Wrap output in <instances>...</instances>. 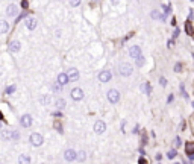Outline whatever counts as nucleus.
I'll return each mask as SVG.
<instances>
[{"mask_svg": "<svg viewBox=\"0 0 194 164\" xmlns=\"http://www.w3.org/2000/svg\"><path fill=\"white\" fill-rule=\"evenodd\" d=\"M132 71H134V67H132L129 62H121V64L118 65V73H120L121 76H130Z\"/></svg>", "mask_w": 194, "mask_h": 164, "instance_id": "f257e3e1", "label": "nucleus"}, {"mask_svg": "<svg viewBox=\"0 0 194 164\" xmlns=\"http://www.w3.org/2000/svg\"><path fill=\"white\" fill-rule=\"evenodd\" d=\"M29 141H31V144H32V146H35V147H40V146L44 143V138H43V135H41V134L34 132V134H31Z\"/></svg>", "mask_w": 194, "mask_h": 164, "instance_id": "f03ea898", "label": "nucleus"}, {"mask_svg": "<svg viewBox=\"0 0 194 164\" xmlns=\"http://www.w3.org/2000/svg\"><path fill=\"white\" fill-rule=\"evenodd\" d=\"M106 97H108V100H109L111 104H117V102L120 100V91L112 88V90H109V91L106 93Z\"/></svg>", "mask_w": 194, "mask_h": 164, "instance_id": "7ed1b4c3", "label": "nucleus"}, {"mask_svg": "<svg viewBox=\"0 0 194 164\" xmlns=\"http://www.w3.org/2000/svg\"><path fill=\"white\" fill-rule=\"evenodd\" d=\"M32 123H34V120H32V116H31V114H23V116L20 117V125H21L23 128H31Z\"/></svg>", "mask_w": 194, "mask_h": 164, "instance_id": "20e7f679", "label": "nucleus"}, {"mask_svg": "<svg viewBox=\"0 0 194 164\" xmlns=\"http://www.w3.org/2000/svg\"><path fill=\"white\" fill-rule=\"evenodd\" d=\"M70 96H71V99H73V100H82L85 94H83V90H82V88L76 87V88H73V90H71Z\"/></svg>", "mask_w": 194, "mask_h": 164, "instance_id": "39448f33", "label": "nucleus"}, {"mask_svg": "<svg viewBox=\"0 0 194 164\" xmlns=\"http://www.w3.org/2000/svg\"><path fill=\"white\" fill-rule=\"evenodd\" d=\"M111 78H112V73L109 70H102L99 73V81L103 82V84H106V82L111 81Z\"/></svg>", "mask_w": 194, "mask_h": 164, "instance_id": "423d86ee", "label": "nucleus"}, {"mask_svg": "<svg viewBox=\"0 0 194 164\" xmlns=\"http://www.w3.org/2000/svg\"><path fill=\"white\" fill-rule=\"evenodd\" d=\"M106 131V123L102 122V120H97L96 123H94V132L96 134H103Z\"/></svg>", "mask_w": 194, "mask_h": 164, "instance_id": "0eeeda50", "label": "nucleus"}, {"mask_svg": "<svg viewBox=\"0 0 194 164\" xmlns=\"http://www.w3.org/2000/svg\"><path fill=\"white\" fill-rule=\"evenodd\" d=\"M9 52H12V53H17V52H20V49H21V44H20V41H17V40H14V41H11L9 43Z\"/></svg>", "mask_w": 194, "mask_h": 164, "instance_id": "6e6552de", "label": "nucleus"}, {"mask_svg": "<svg viewBox=\"0 0 194 164\" xmlns=\"http://www.w3.org/2000/svg\"><path fill=\"white\" fill-rule=\"evenodd\" d=\"M129 55H130L134 59L138 58V56L141 55V47L140 46H130L129 47Z\"/></svg>", "mask_w": 194, "mask_h": 164, "instance_id": "1a4fd4ad", "label": "nucleus"}, {"mask_svg": "<svg viewBox=\"0 0 194 164\" xmlns=\"http://www.w3.org/2000/svg\"><path fill=\"white\" fill-rule=\"evenodd\" d=\"M67 76H69V81L76 82L79 79V71H78V69H70V70L67 71Z\"/></svg>", "mask_w": 194, "mask_h": 164, "instance_id": "9d476101", "label": "nucleus"}, {"mask_svg": "<svg viewBox=\"0 0 194 164\" xmlns=\"http://www.w3.org/2000/svg\"><path fill=\"white\" fill-rule=\"evenodd\" d=\"M56 82L61 85V87H64V85H67L69 84V76H67V73H59L58 75V79H56Z\"/></svg>", "mask_w": 194, "mask_h": 164, "instance_id": "9b49d317", "label": "nucleus"}, {"mask_svg": "<svg viewBox=\"0 0 194 164\" xmlns=\"http://www.w3.org/2000/svg\"><path fill=\"white\" fill-rule=\"evenodd\" d=\"M76 151H73V149H67L65 152H64V158H65V161H74L76 160Z\"/></svg>", "mask_w": 194, "mask_h": 164, "instance_id": "f8f14e48", "label": "nucleus"}, {"mask_svg": "<svg viewBox=\"0 0 194 164\" xmlns=\"http://www.w3.org/2000/svg\"><path fill=\"white\" fill-rule=\"evenodd\" d=\"M150 15H152V18H153V20H161V22H165V20H167V15L161 14L158 9H153Z\"/></svg>", "mask_w": 194, "mask_h": 164, "instance_id": "ddd939ff", "label": "nucleus"}, {"mask_svg": "<svg viewBox=\"0 0 194 164\" xmlns=\"http://www.w3.org/2000/svg\"><path fill=\"white\" fill-rule=\"evenodd\" d=\"M24 23H26V27H27L29 31H34L35 27H36V18H34V17H27Z\"/></svg>", "mask_w": 194, "mask_h": 164, "instance_id": "4468645a", "label": "nucleus"}, {"mask_svg": "<svg viewBox=\"0 0 194 164\" xmlns=\"http://www.w3.org/2000/svg\"><path fill=\"white\" fill-rule=\"evenodd\" d=\"M17 14H18V8H17V5H9L8 9H6V15H8V17H15Z\"/></svg>", "mask_w": 194, "mask_h": 164, "instance_id": "2eb2a0df", "label": "nucleus"}, {"mask_svg": "<svg viewBox=\"0 0 194 164\" xmlns=\"http://www.w3.org/2000/svg\"><path fill=\"white\" fill-rule=\"evenodd\" d=\"M9 31V23L6 20H0V34H8Z\"/></svg>", "mask_w": 194, "mask_h": 164, "instance_id": "dca6fc26", "label": "nucleus"}, {"mask_svg": "<svg viewBox=\"0 0 194 164\" xmlns=\"http://www.w3.org/2000/svg\"><path fill=\"white\" fill-rule=\"evenodd\" d=\"M65 105H67V104H65L64 99H56V100H55V108H56L58 111H62V109L65 108Z\"/></svg>", "mask_w": 194, "mask_h": 164, "instance_id": "f3484780", "label": "nucleus"}, {"mask_svg": "<svg viewBox=\"0 0 194 164\" xmlns=\"http://www.w3.org/2000/svg\"><path fill=\"white\" fill-rule=\"evenodd\" d=\"M18 164H31V157L26 155V153L20 155V157H18Z\"/></svg>", "mask_w": 194, "mask_h": 164, "instance_id": "a211bd4d", "label": "nucleus"}, {"mask_svg": "<svg viewBox=\"0 0 194 164\" xmlns=\"http://www.w3.org/2000/svg\"><path fill=\"white\" fill-rule=\"evenodd\" d=\"M185 32L190 36L194 35V27H193V24H191V20H188V22L185 23Z\"/></svg>", "mask_w": 194, "mask_h": 164, "instance_id": "6ab92c4d", "label": "nucleus"}, {"mask_svg": "<svg viewBox=\"0 0 194 164\" xmlns=\"http://www.w3.org/2000/svg\"><path fill=\"white\" fill-rule=\"evenodd\" d=\"M52 100H53V99H52V96H50V94H44V96L40 99V102H41L43 105H50V104H52Z\"/></svg>", "mask_w": 194, "mask_h": 164, "instance_id": "aec40b11", "label": "nucleus"}, {"mask_svg": "<svg viewBox=\"0 0 194 164\" xmlns=\"http://www.w3.org/2000/svg\"><path fill=\"white\" fill-rule=\"evenodd\" d=\"M2 138L3 140H12V131H9V129L2 131Z\"/></svg>", "mask_w": 194, "mask_h": 164, "instance_id": "412c9836", "label": "nucleus"}, {"mask_svg": "<svg viewBox=\"0 0 194 164\" xmlns=\"http://www.w3.org/2000/svg\"><path fill=\"white\" fill-rule=\"evenodd\" d=\"M185 152H187V155L194 153V143H193V141H190V143H187V144H185Z\"/></svg>", "mask_w": 194, "mask_h": 164, "instance_id": "4be33fe9", "label": "nucleus"}, {"mask_svg": "<svg viewBox=\"0 0 194 164\" xmlns=\"http://www.w3.org/2000/svg\"><path fill=\"white\" fill-rule=\"evenodd\" d=\"M141 90H143L146 94H150V91H152V87H150V84H149V82H144V84L141 85Z\"/></svg>", "mask_w": 194, "mask_h": 164, "instance_id": "5701e85b", "label": "nucleus"}, {"mask_svg": "<svg viewBox=\"0 0 194 164\" xmlns=\"http://www.w3.org/2000/svg\"><path fill=\"white\" fill-rule=\"evenodd\" d=\"M85 158H87V153L83 152V151H80V152L76 153V160L80 161V163H82V161H85Z\"/></svg>", "mask_w": 194, "mask_h": 164, "instance_id": "b1692460", "label": "nucleus"}, {"mask_svg": "<svg viewBox=\"0 0 194 164\" xmlns=\"http://www.w3.org/2000/svg\"><path fill=\"white\" fill-rule=\"evenodd\" d=\"M135 62H137L138 67H143V65H144V62H146V58H144L143 55H140L138 58H135Z\"/></svg>", "mask_w": 194, "mask_h": 164, "instance_id": "393cba45", "label": "nucleus"}, {"mask_svg": "<svg viewBox=\"0 0 194 164\" xmlns=\"http://www.w3.org/2000/svg\"><path fill=\"white\" fill-rule=\"evenodd\" d=\"M176 155H177V152H176V149H170V151L167 152V158H168V160H173V158H174Z\"/></svg>", "mask_w": 194, "mask_h": 164, "instance_id": "a878e982", "label": "nucleus"}, {"mask_svg": "<svg viewBox=\"0 0 194 164\" xmlns=\"http://www.w3.org/2000/svg\"><path fill=\"white\" fill-rule=\"evenodd\" d=\"M161 8L164 9V15H168V14L171 12V6H170V5H162Z\"/></svg>", "mask_w": 194, "mask_h": 164, "instance_id": "bb28decb", "label": "nucleus"}, {"mask_svg": "<svg viewBox=\"0 0 194 164\" xmlns=\"http://www.w3.org/2000/svg\"><path fill=\"white\" fill-rule=\"evenodd\" d=\"M20 140V132L18 131H12V141H18Z\"/></svg>", "mask_w": 194, "mask_h": 164, "instance_id": "cd10ccee", "label": "nucleus"}, {"mask_svg": "<svg viewBox=\"0 0 194 164\" xmlns=\"http://www.w3.org/2000/svg\"><path fill=\"white\" fill-rule=\"evenodd\" d=\"M52 88H53V91H55V93H59V91L62 90V87H61L58 82H55V84H53V87H52Z\"/></svg>", "mask_w": 194, "mask_h": 164, "instance_id": "c85d7f7f", "label": "nucleus"}, {"mask_svg": "<svg viewBox=\"0 0 194 164\" xmlns=\"http://www.w3.org/2000/svg\"><path fill=\"white\" fill-rule=\"evenodd\" d=\"M174 71H176V73L182 71V62H176V64H174Z\"/></svg>", "mask_w": 194, "mask_h": 164, "instance_id": "c756f323", "label": "nucleus"}, {"mask_svg": "<svg viewBox=\"0 0 194 164\" xmlns=\"http://www.w3.org/2000/svg\"><path fill=\"white\" fill-rule=\"evenodd\" d=\"M159 84H161V87H167V79H165L164 76H161V78H159Z\"/></svg>", "mask_w": 194, "mask_h": 164, "instance_id": "7c9ffc66", "label": "nucleus"}, {"mask_svg": "<svg viewBox=\"0 0 194 164\" xmlns=\"http://www.w3.org/2000/svg\"><path fill=\"white\" fill-rule=\"evenodd\" d=\"M179 34H181V29H179V27H176V29H174V32H173V38H171V40L177 38V36H179Z\"/></svg>", "mask_w": 194, "mask_h": 164, "instance_id": "2f4dec72", "label": "nucleus"}, {"mask_svg": "<svg viewBox=\"0 0 194 164\" xmlns=\"http://www.w3.org/2000/svg\"><path fill=\"white\" fill-rule=\"evenodd\" d=\"M80 2H82V0H71V2H70V5H71V6H79Z\"/></svg>", "mask_w": 194, "mask_h": 164, "instance_id": "473e14b6", "label": "nucleus"}, {"mask_svg": "<svg viewBox=\"0 0 194 164\" xmlns=\"http://www.w3.org/2000/svg\"><path fill=\"white\" fill-rule=\"evenodd\" d=\"M181 91H182L183 97H185V99H188V94H187V91H185V87H183V84H181Z\"/></svg>", "mask_w": 194, "mask_h": 164, "instance_id": "72a5a7b5", "label": "nucleus"}, {"mask_svg": "<svg viewBox=\"0 0 194 164\" xmlns=\"http://www.w3.org/2000/svg\"><path fill=\"white\" fill-rule=\"evenodd\" d=\"M181 144H182V143H181V138H179V137H176V138H174V146H176V147H179Z\"/></svg>", "mask_w": 194, "mask_h": 164, "instance_id": "f704fd0d", "label": "nucleus"}, {"mask_svg": "<svg viewBox=\"0 0 194 164\" xmlns=\"http://www.w3.org/2000/svg\"><path fill=\"white\" fill-rule=\"evenodd\" d=\"M138 164H147V160H146L144 157H141V158L138 160Z\"/></svg>", "mask_w": 194, "mask_h": 164, "instance_id": "c9c22d12", "label": "nucleus"}, {"mask_svg": "<svg viewBox=\"0 0 194 164\" xmlns=\"http://www.w3.org/2000/svg\"><path fill=\"white\" fill-rule=\"evenodd\" d=\"M55 128L58 129V132H62V126H61V125H59L58 122H56V123H55Z\"/></svg>", "mask_w": 194, "mask_h": 164, "instance_id": "e433bc0d", "label": "nucleus"}, {"mask_svg": "<svg viewBox=\"0 0 194 164\" xmlns=\"http://www.w3.org/2000/svg\"><path fill=\"white\" fill-rule=\"evenodd\" d=\"M14 90H15V87L12 85V87H9V88H6V93H12Z\"/></svg>", "mask_w": 194, "mask_h": 164, "instance_id": "4c0bfd02", "label": "nucleus"}, {"mask_svg": "<svg viewBox=\"0 0 194 164\" xmlns=\"http://www.w3.org/2000/svg\"><path fill=\"white\" fill-rule=\"evenodd\" d=\"M155 158H156V161H161V158H162V155H161L159 152L156 153V155H155Z\"/></svg>", "mask_w": 194, "mask_h": 164, "instance_id": "58836bf2", "label": "nucleus"}, {"mask_svg": "<svg viewBox=\"0 0 194 164\" xmlns=\"http://www.w3.org/2000/svg\"><path fill=\"white\" fill-rule=\"evenodd\" d=\"M173 44H174V40H168V41H167V46L168 47H171Z\"/></svg>", "mask_w": 194, "mask_h": 164, "instance_id": "ea45409f", "label": "nucleus"}, {"mask_svg": "<svg viewBox=\"0 0 194 164\" xmlns=\"http://www.w3.org/2000/svg\"><path fill=\"white\" fill-rule=\"evenodd\" d=\"M173 99H174V97H173V94H170V96H168V97H167V102H168V104H170V102H173Z\"/></svg>", "mask_w": 194, "mask_h": 164, "instance_id": "a19ab883", "label": "nucleus"}, {"mask_svg": "<svg viewBox=\"0 0 194 164\" xmlns=\"http://www.w3.org/2000/svg\"><path fill=\"white\" fill-rule=\"evenodd\" d=\"M21 6H23V8H27V2H26V0L21 2Z\"/></svg>", "mask_w": 194, "mask_h": 164, "instance_id": "79ce46f5", "label": "nucleus"}, {"mask_svg": "<svg viewBox=\"0 0 194 164\" xmlns=\"http://www.w3.org/2000/svg\"><path fill=\"white\" fill-rule=\"evenodd\" d=\"M118 2H120V0H111V3H112V5H118Z\"/></svg>", "mask_w": 194, "mask_h": 164, "instance_id": "37998d69", "label": "nucleus"}, {"mask_svg": "<svg viewBox=\"0 0 194 164\" xmlns=\"http://www.w3.org/2000/svg\"><path fill=\"white\" fill-rule=\"evenodd\" d=\"M188 157H190V160H193V161H194V153H190Z\"/></svg>", "mask_w": 194, "mask_h": 164, "instance_id": "c03bdc74", "label": "nucleus"}, {"mask_svg": "<svg viewBox=\"0 0 194 164\" xmlns=\"http://www.w3.org/2000/svg\"><path fill=\"white\" fill-rule=\"evenodd\" d=\"M0 126H2V122H0Z\"/></svg>", "mask_w": 194, "mask_h": 164, "instance_id": "a18cd8bd", "label": "nucleus"}, {"mask_svg": "<svg viewBox=\"0 0 194 164\" xmlns=\"http://www.w3.org/2000/svg\"><path fill=\"white\" fill-rule=\"evenodd\" d=\"M182 164H187V163H182Z\"/></svg>", "mask_w": 194, "mask_h": 164, "instance_id": "49530a36", "label": "nucleus"}, {"mask_svg": "<svg viewBox=\"0 0 194 164\" xmlns=\"http://www.w3.org/2000/svg\"><path fill=\"white\" fill-rule=\"evenodd\" d=\"M92 2H96V0H92Z\"/></svg>", "mask_w": 194, "mask_h": 164, "instance_id": "de8ad7c7", "label": "nucleus"}, {"mask_svg": "<svg viewBox=\"0 0 194 164\" xmlns=\"http://www.w3.org/2000/svg\"><path fill=\"white\" fill-rule=\"evenodd\" d=\"M191 2H194V0H191Z\"/></svg>", "mask_w": 194, "mask_h": 164, "instance_id": "09e8293b", "label": "nucleus"}]
</instances>
